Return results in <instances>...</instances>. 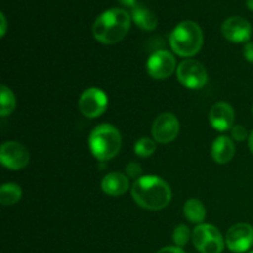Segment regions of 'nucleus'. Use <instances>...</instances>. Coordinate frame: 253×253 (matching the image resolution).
Listing matches in <instances>:
<instances>
[{
	"mask_svg": "<svg viewBox=\"0 0 253 253\" xmlns=\"http://www.w3.org/2000/svg\"><path fill=\"white\" fill-rule=\"evenodd\" d=\"M132 197L141 208L162 210L172 199V190L167 182L156 175H143L133 184Z\"/></svg>",
	"mask_w": 253,
	"mask_h": 253,
	"instance_id": "f257e3e1",
	"label": "nucleus"
},
{
	"mask_svg": "<svg viewBox=\"0 0 253 253\" xmlns=\"http://www.w3.org/2000/svg\"><path fill=\"white\" fill-rule=\"evenodd\" d=\"M131 16L126 10L113 7L104 11L93 25V35L96 41L104 44H114L124 39L130 31Z\"/></svg>",
	"mask_w": 253,
	"mask_h": 253,
	"instance_id": "f03ea898",
	"label": "nucleus"
},
{
	"mask_svg": "<svg viewBox=\"0 0 253 253\" xmlns=\"http://www.w3.org/2000/svg\"><path fill=\"white\" fill-rule=\"evenodd\" d=\"M204 41L203 31L194 21H183L174 27L169 36V43L174 53L180 57H193L200 51Z\"/></svg>",
	"mask_w": 253,
	"mask_h": 253,
	"instance_id": "7ed1b4c3",
	"label": "nucleus"
},
{
	"mask_svg": "<svg viewBox=\"0 0 253 253\" xmlns=\"http://www.w3.org/2000/svg\"><path fill=\"white\" fill-rule=\"evenodd\" d=\"M89 147L99 162H106L119 153L121 148V135L116 127L109 124H101L91 131Z\"/></svg>",
	"mask_w": 253,
	"mask_h": 253,
	"instance_id": "20e7f679",
	"label": "nucleus"
},
{
	"mask_svg": "<svg viewBox=\"0 0 253 253\" xmlns=\"http://www.w3.org/2000/svg\"><path fill=\"white\" fill-rule=\"evenodd\" d=\"M193 244L202 253H221L225 241L219 230L210 224H200L193 231Z\"/></svg>",
	"mask_w": 253,
	"mask_h": 253,
	"instance_id": "39448f33",
	"label": "nucleus"
},
{
	"mask_svg": "<svg viewBox=\"0 0 253 253\" xmlns=\"http://www.w3.org/2000/svg\"><path fill=\"white\" fill-rule=\"evenodd\" d=\"M177 78L185 88L202 89L208 83V72L200 62L185 59L177 68Z\"/></svg>",
	"mask_w": 253,
	"mask_h": 253,
	"instance_id": "423d86ee",
	"label": "nucleus"
},
{
	"mask_svg": "<svg viewBox=\"0 0 253 253\" xmlns=\"http://www.w3.org/2000/svg\"><path fill=\"white\" fill-rule=\"evenodd\" d=\"M79 110L84 116L94 119L105 113L108 106V96L98 88H89L79 98Z\"/></svg>",
	"mask_w": 253,
	"mask_h": 253,
	"instance_id": "0eeeda50",
	"label": "nucleus"
},
{
	"mask_svg": "<svg viewBox=\"0 0 253 253\" xmlns=\"http://www.w3.org/2000/svg\"><path fill=\"white\" fill-rule=\"evenodd\" d=\"M0 161L7 169L20 170L30 162V153L24 145L15 141H9L1 146Z\"/></svg>",
	"mask_w": 253,
	"mask_h": 253,
	"instance_id": "6e6552de",
	"label": "nucleus"
},
{
	"mask_svg": "<svg viewBox=\"0 0 253 253\" xmlns=\"http://www.w3.org/2000/svg\"><path fill=\"white\" fill-rule=\"evenodd\" d=\"M227 247L235 253H244L253 246V227L249 224H236L226 234Z\"/></svg>",
	"mask_w": 253,
	"mask_h": 253,
	"instance_id": "1a4fd4ad",
	"label": "nucleus"
},
{
	"mask_svg": "<svg viewBox=\"0 0 253 253\" xmlns=\"http://www.w3.org/2000/svg\"><path fill=\"white\" fill-rule=\"evenodd\" d=\"M179 133V121L173 114L163 113L155 120L152 135L160 143H169L175 140Z\"/></svg>",
	"mask_w": 253,
	"mask_h": 253,
	"instance_id": "9d476101",
	"label": "nucleus"
},
{
	"mask_svg": "<svg viewBox=\"0 0 253 253\" xmlns=\"http://www.w3.org/2000/svg\"><path fill=\"white\" fill-rule=\"evenodd\" d=\"M175 58L168 51H157L148 58L147 72L152 78L166 79L172 76L175 69Z\"/></svg>",
	"mask_w": 253,
	"mask_h": 253,
	"instance_id": "9b49d317",
	"label": "nucleus"
},
{
	"mask_svg": "<svg viewBox=\"0 0 253 253\" xmlns=\"http://www.w3.org/2000/svg\"><path fill=\"white\" fill-rule=\"evenodd\" d=\"M252 26L246 19L241 16H232L222 24V35L225 39L234 43L247 42L251 37Z\"/></svg>",
	"mask_w": 253,
	"mask_h": 253,
	"instance_id": "f8f14e48",
	"label": "nucleus"
},
{
	"mask_svg": "<svg viewBox=\"0 0 253 253\" xmlns=\"http://www.w3.org/2000/svg\"><path fill=\"white\" fill-rule=\"evenodd\" d=\"M209 120L212 127L217 131H227L234 127L235 113L230 104L220 101L212 105L209 114Z\"/></svg>",
	"mask_w": 253,
	"mask_h": 253,
	"instance_id": "ddd939ff",
	"label": "nucleus"
},
{
	"mask_svg": "<svg viewBox=\"0 0 253 253\" xmlns=\"http://www.w3.org/2000/svg\"><path fill=\"white\" fill-rule=\"evenodd\" d=\"M128 187H130V182H128L127 175L118 172L109 173L101 182V189L110 197H120L125 194L128 190Z\"/></svg>",
	"mask_w": 253,
	"mask_h": 253,
	"instance_id": "4468645a",
	"label": "nucleus"
},
{
	"mask_svg": "<svg viewBox=\"0 0 253 253\" xmlns=\"http://www.w3.org/2000/svg\"><path fill=\"white\" fill-rule=\"evenodd\" d=\"M211 156L215 162L220 165L230 162L235 156V145L231 138L220 136L214 141L211 147Z\"/></svg>",
	"mask_w": 253,
	"mask_h": 253,
	"instance_id": "2eb2a0df",
	"label": "nucleus"
},
{
	"mask_svg": "<svg viewBox=\"0 0 253 253\" xmlns=\"http://www.w3.org/2000/svg\"><path fill=\"white\" fill-rule=\"evenodd\" d=\"M131 19L145 31H152L158 25L157 16L142 4H137L133 9H131Z\"/></svg>",
	"mask_w": 253,
	"mask_h": 253,
	"instance_id": "dca6fc26",
	"label": "nucleus"
},
{
	"mask_svg": "<svg viewBox=\"0 0 253 253\" xmlns=\"http://www.w3.org/2000/svg\"><path fill=\"white\" fill-rule=\"evenodd\" d=\"M184 216L193 224H200L207 216L204 204L198 199H189L184 204Z\"/></svg>",
	"mask_w": 253,
	"mask_h": 253,
	"instance_id": "f3484780",
	"label": "nucleus"
},
{
	"mask_svg": "<svg viewBox=\"0 0 253 253\" xmlns=\"http://www.w3.org/2000/svg\"><path fill=\"white\" fill-rule=\"evenodd\" d=\"M21 188L15 183H6L0 188V203L4 207L16 204L21 199Z\"/></svg>",
	"mask_w": 253,
	"mask_h": 253,
	"instance_id": "a211bd4d",
	"label": "nucleus"
},
{
	"mask_svg": "<svg viewBox=\"0 0 253 253\" xmlns=\"http://www.w3.org/2000/svg\"><path fill=\"white\" fill-rule=\"evenodd\" d=\"M16 106V99L14 93L7 86L2 85L0 91V115L7 116L14 111Z\"/></svg>",
	"mask_w": 253,
	"mask_h": 253,
	"instance_id": "6ab92c4d",
	"label": "nucleus"
},
{
	"mask_svg": "<svg viewBox=\"0 0 253 253\" xmlns=\"http://www.w3.org/2000/svg\"><path fill=\"white\" fill-rule=\"evenodd\" d=\"M156 151V143L153 142V140L148 137H143L140 138L137 142L135 143V153L140 157L146 158L150 157L155 153Z\"/></svg>",
	"mask_w": 253,
	"mask_h": 253,
	"instance_id": "aec40b11",
	"label": "nucleus"
},
{
	"mask_svg": "<svg viewBox=\"0 0 253 253\" xmlns=\"http://www.w3.org/2000/svg\"><path fill=\"white\" fill-rule=\"evenodd\" d=\"M190 237V231L188 229V226L185 225H179L174 229V232H173V241H174L175 246L180 247L182 249L183 246L188 244Z\"/></svg>",
	"mask_w": 253,
	"mask_h": 253,
	"instance_id": "412c9836",
	"label": "nucleus"
},
{
	"mask_svg": "<svg viewBox=\"0 0 253 253\" xmlns=\"http://www.w3.org/2000/svg\"><path fill=\"white\" fill-rule=\"evenodd\" d=\"M126 173L130 178H135V179H140L142 177V168L138 163L131 162L128 163L127 167H126Z\"/></svg>",
	"mask_w": 253,
	"mask_h": 253,
	"instance_id": "4be33fe9",
	"label": "nucleus"
},
{
	"mask_svg": "<svg viewBox=\"0 0 253 253\" xmlns=\"http://www.w3.org/2000/svg\"><path fill=\"white\" fill-rule=\"evenodd\" d=\"M231 136L236 141H245L247 138V130L242 125H236L232 127Z\"/></svg>",
	"mask_w": 253,
	"mask_h": 253,
	"instance_id": "5701e85b",
	"label": "nucleus"
},
{
	"mask_svg": "<svg viewBox=\"0 0 253 253\" xmlns=\"http://www.w3.org/2000/svg\"><path fill=\"white\" fill-rule=\"evenodd\" d=\"M244 56L250 63H253V42L246 43V46L244 48Z\"/></svg>",
	"mask_w": 253,
	"mask_h": 253,
	"instance_id": "b1692460",
	"label": "nucleus"
},
{
	"mask_svg": "<svg viewBox=\"0 0 253 253\" xmlns=\"http://www.w3.org/2000/svg\"><path fill=\"white\" fill-rule=\"evenodd\" d=\"M157 253H185V252L183 251L180 247L168 246V247H163V249H161Z\"/></svg>",
	"mask_w": 253,
	"mask_h": 253,
	"instance_id": "393cba45",
	"label": "nucleus"
},
{
	"mask_svg": "<svg viewBox=\"0 0 253 253\" xmlns=\"http://www.w3.org/2000/svg\"><path fill=\"white\" fill-rule=\"evenodd\" d=\"M7 24H6V17H5L4 12H0V36H4L6 32Z\"/></svg>",
	"mask_w": 253,
	"mask_h": 253,
	"instance_id": "a878e982",
	"label": "nucleus"
},
{
	"mask_svg": "<svg viewBox=\"0 0 253 253\" xmlns=\"http://www.w3.org/2000/svg\"><path fill=\"white\" fill-rule=\"evenodd\" d=\"M119 2H120L121 5H124V6L131 7V9H133V7L137 5V1H136V0H119Z\"/></svg>",
	"mask_w": 253,
	"mask_h": 253,
	"instance_id": "bb28decb",
	"label": "nucleus"
},
{
	"mask_svg": "<svg viewBox=\"0 0 253 253\" xmlns=\"http://www.w3.org/2000/svg\"><path fill=\"white\" fill-rule=\"evenodd\" d=\"M249 146H250V150L253 153V131L251 132V135L249 136Z\"/></svg>",
	"mask_w": 253,
	"mask_h": 253,
	"instance_id": "cd10ccee",
	"label": "nucleus"
},
{
	"mask_svg": "<svg viewBox=\"0 0 253 253\" xmlns=\"http://www.w3.org/2000/svg\"><path fill=\"white\" fill-rule=\"evenodd\" d=\"M246 6L253 11V0H246Z\"/></svg>",
	"mask_w": 253,
	"mask_h": 253,
	"instance_id": "c85d7f7f",
	"label": "nucleus"
},
{
	"mask_svg": "<svg viewBox=\"0 0 253 253\" xmlns=\"http://www.w3.org/2000/svg\"><path fill=\"white\" fill-rule=\"evenodd\" d=\"M252 114H253V105H252Z\"/></svg>",
	"mask_w": 253,
	"mask_h": 253,
	"instance_id": "c756f323",
	"label": "nucleus"
},
{
	"mask_svg": "<svg viewBox=\"0 0 253 253\" xmlns=\"http://www.w3.org/2000/svg\"><path fill=\"white\" fill-rule=\"evenodd\" d=\"M249 253H253V251H250V252H249Z\"/></svg>",
	"mask_w": 253,
	"mask_h": 253,
	"instance_id": "7c9ffc66",
	"label": "nucleus"
}]
</instances>
